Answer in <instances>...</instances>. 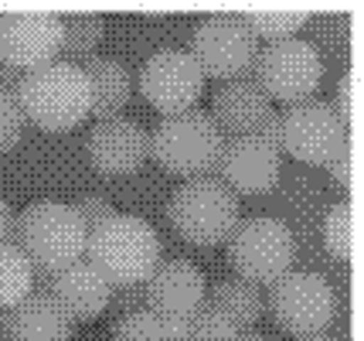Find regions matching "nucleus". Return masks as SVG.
<instances>
[{
  "instance_id": "obj_10",
  "label": "nucleus",
  "mask_w": 364,
  "mask_h": 341,
  "mask_svg": "<svg viewBox=\"0 0 364 341\" xmlns=\"http://www.w3.org/2000/svg\"><path fill=\"white\" fill-rule=\"evenodd\" d=\"M136 82H140L143 99L154 110H160V116H171L194 110V103L201 99V89H205V72L188 48L167 45V48L146 55Z\"/></svg>"
},
{
  "instance_id": "obj_18",
  "label": "nucleus",
  "mask_w": 364,
  "mask_h": 341,
  "mask_svg": "<svg viewBox=\"0 0 364 341\" xmlns=\"http://www.w3.org/2000/svg\"><path fill=\"white\" fill-rule=\"evenodd\" d=\"M75 321L48 290H31L11 308V341H72Z\"/></svg>"
},
{
  "instance_id": "obj_35",
  "label": "nucleus",
  "mask_w": 364,
  "mask_h": 341,
  "mask_svg": "<svg viewBox=\"0 0 364 341\" xmlns=\"http://www.w3.org/2000/svg\"><path fill=\"white\" fill-rule=\"evenodd\" d=\"M0 341H11V310L0 308Z\"/></svg>"
},
{
  "instance_id": "obj_2",
  "label": "nucleus",
  "mask_w": 364,
  "mask_h": 341,
  "mask_svg": "<svg viewBox=\"0 0 364 341\" xmlns=\"http://www.w3.org/2000/svg\"><path fill=\"white\" fill-rule=\"evenodd\" d=\"M85 226L75 209L58 198H38L14 219V246L28 256L34 270L58 273L85 256Z\"/></svg>"
},
{
  "instance_id": "obj_11",
  "label": "nucleus",
  "mask_w": 364,
  "mask_h": 341,
  "mask_svg": "<svg viewBox=\"0 0 364 341\" xmlns=\"http://www.w3.org/2000/svg\"><path fill=\"white\" fill-rule=\"evenodd\" d=\"M62 48L58 11L45 7H7L0 11V62L21 72L55 62Z\"/></svg>"
},
{
  "instance_id": "obj_23",
  "label": "nucleus",
  "mask_w": 364,
  "mask_h": 341,
  "mask_svg": "<svg viewBox=\"0 0 364 341\" xmlns=\"http://www.w3.org/2000/svg\"><path fill=\"white\" fill-rule=\"evenodd\" d=\"M184 325L164 321L157 310L136 308L112 321V341H181Z\"/></svg>"
},
{
  "instance_id": "obj_33",
  "label": "nucleus",
  "mask_w": 364,
  "mask_h": 341,
  "mask_svg": "<svg viewBox=\"0 0 364 341\" xmlns=\"http://www.w3.org/2000/svg\"><path fill=\"white\" fill-rule=\"evenodd\" d=\"M14 219L17 211L11 209V201L0 195V243H14Z\"/></svg>"
},
{
  "instance_id": "obj_9",
  "label": "nucleus",
  "mask_w": 364,
  "mask_h": 341,
  "mask_svg": "<svg viewBox=\"0 0 364 341\" xmlns=\"http://www.w3.org/2000/svg\"><path fill=\"white\" fill-rule=\"evenodd\" d=\"M269 310L293 338L327 335L333 318V287L317 270H289L269 283Z\"/></svg>"
},
{
  "instance_id": "obj_20",
  "label": "nucleus",
  "mask_w": 364,
  "mask_h": 341,
  "mask_svg": "<svg viewBox=\"0 0 364 341\" xmlns=\"http://www.w3.org/2000/svg\"><path fill=\"white\" fill-rule=\"evenodd\" d=\"M205 304L215 310H222L228 321H235L238 327H252L262 310H266V297L262 290L242 280V276H225V280H215L205 293Z\"/></svg>"
},
{
  "instance_id": "obj_15",
  "label": "nucleus",
  "mask_w": 364,
  "mask_h": 341,
  "mask_svg": "<svg viewBox=\"0 0 364 341\" xmlns=\"http://www.w3.org/2000/svg\"><path fill=\"white\" fill-rule=\"evenodd\" d=\"M150 157V133L133 116H106L89 130V161L106 174H129Z\"/></svg>"
},
{
  "instance_id": "obj_16",
  "label": "nucleus",
  "mask_w": 364,
  "mask_h": 341,
  "mask_svg": "<svg viewBox=\"0 0 364 341\" xmlns=\"http://www.w3.org/2000/svg\"><path fill=\"white\" fill-rule=\"evenodd\" d=\"M272 110V99L259 89V82L252 75H238L228 79L215 89L211 96V110L208 116L215 120V127L222 130V137H242V133H255L259 123L266 120Z\"/></svg>"
},
{
  "instance_id": "obj_22",
  "label": "nucleus",
  "mask_w": 364,
  "mask_h": 341,
  "mask_svg": "<svg viewBox=\"0 0 364 341\" xmlns=\"http://www.w3.org/2000/svg\"><path fill=\"white\" fill-rule=\"evenodd\" d=\"M323 243L337 260H354L358 243H361V211L354 198L333 201L323 215Z\"/></svg>"
},
{
  "instance_id": "obj_4",
  "label": "nucleus",
  "mask_w": 364,
  "mask_h": 341,
  "mask_svg": "<svg viewBox=\"0 0 364 341\" xmlns=\"http://www.w3.org/2000/svg\"><path fill=\"white\" fill-rule=\"evenodd\" d=\"M167 215H171V226L181 232V239L194 246H218L238 226L242 205L228 184H222L215 174H201L174 188Z\"/></svg>"
},
{
  "instance_id": "obj_12",
  "label": "nucleus",
  "mask_w": 364,
  "mask_h": 341,
  "mask_svg": "<svg viewBox=\"0 0 364 341\" xmlns=\"http://www.w3.org/2000/svg\"><path fill=\"white\" fill-rule=\"evenodd\" d=\"M279 116H283V150L300 164H327L341 140L350 133L331 103L317 96L293 103Z\"/></svg>"
},
{
  "instance_id": "obj_31",
  "label": "nucleus",
  "mask_w": 364,
  "mask_h": 341,
  "mask_svg": "<svg viewBox=\"0 0 364 341\" xmlns=\"http://www.w3.org/2000/svg\"><path fill=\"white\" fill-rule=\"evenodd\" d=\"M136 308H146L143 283H112V293H109L106 310H112L116 318H123V314H129V310H136Z\"/></svg>"
},
{
  "instance_id": "obj_24",
  "label": "nucleus",
  "mask_w": 364,
  "mask_h": 341,
  "mask_svg": "<svg viewBox=\"0 0 364 341\" xmlns=\"http://www.w3.org/2000/svg\"><path fill=\"white\" fill-rule=\"evenodd\" d=\"M34 290V266L14 243H0V308H17Z\"/></svg>"
},
{
  "instance_id": "obj_17",
  "label": "nucleus",
  "mask_w": 364,
  "mask_h": 341,
  "mask_svg": "<svg viewBox=\"0 0 364 341\" xmlns=\"http://www.w3.org/2000/svg\"><path fill=\"white\" fill-rule=\"evenodd\" d=\"M48 293L62 304V310L79 325V321H92L99 318L106 304H109V293H112V283L106 276L95 270L92 263L85 260H75L72 266H65L58 273H51V287Z\"/></svg>"
},
{
  "instance_id": "obj_19",
  "label": "nucleus",
  "mask_w": 364,
  "mask_h": 341,
  "mask_svg": "<svg viewBox=\"0 0 364 341\" xmlns=\"http://www.w3.org/2000/svg\"><path fill=\"white\" fill-rule=\"evenodd\" d=\"M85 82H89V113L99 120L119 116L127 110L133 96V72L112 55H92L89 62H82Z\"/></svg>"
},
{
  "instance_id": "obj_5",
  "label": "nucleus",
  "mask_w": 364,
  "mask_h": 341,
  "mask_svg": "<svg viewBox=\"0 0 364 341\" xmlns=\"http://www.w3.org/2000/svg\"><path fill=\"white\" fill-rule=\"evenodd\" d=\"M225 137L215 127L208 110H184V113L160 116V123L150 133V154L164 164L171 174L201 178L215 174V164L222 154Z\"/></svg>"
},
{
  "instance_id": "obj_3",
  "label": "nucleus",
  "mask_w": 364,
  "mask_h": 341,
  "mask_svg": "<svg viewBox=\"0 0 364 341\" xmlns=\"http://www.w3.org/2000/svg\"><path fill=\"white\" fill-rule=\"evenodd\" d=\"M17 103L24 120H34L41 130H72L89 116V82L82 65L72 62H45L24 72Z\"/></svg>"
},
{
  "instance_id": "obj_30",
  "label": "nucleus",
  "mask_w": 364,
  "mask_h": 341,
  "mask_svg": "<svg viewBox=\"0 0 364 341\" xmlns=\"http://www.w3.org/2000/svg\"><path fill=\"white\" fill-rule=\"evenodd\" d=\"M72 209H75V215H79V222L85 226V232H92L95 226H102L112 211H116L109 198H106V195H95V192H85V195H79L75 201H72Z\"/></svg>"
},
{
  "instance_id": "obj_14",
  "label": "nucleus",
  "mask_w": 364,
  "mask_h": 341,
  "mask_svg": "<svg viewBox=\"0 0 364 341\" xmlns=\"http://www.w3.org/2000/svg\"><path fill=\"white\" fill-rule=\"evenodd\" d=\"M205 293L208 280L201 273V266H194L184 256L160 260L154 266V273L143 280L146 308L157 310L164 321H177V325H188L191 314L205 308Z\"/></svg>"
},
{
  "instance_id": "obj_1",
  "label": "nucleus",
  "mask_w": 364,
  "mask_h": 341,
  "mask_svg": "<svg viewBox=\"0 0 364 341\" xmlns=\"http://www.w3.org/2000/svg\"><path fill=\"white\" fill-rule=\"evenodd\" d=\"M85 260L109 283H143L160 263V236L136 211H112L85 236Z\"/></svg>"
},
{
  "instance_id": "obj_37",
  "label": "nucleus",
  "mask_w": 364,
  "mask_h": 341,
  "mask_svg": "<svg viewBox=\"0 0 364 341\" xmlns=\"http://www.w3.org/2000/svg\"><path fill=\"white\" fill-rule=\"evenodd\" d=\"M296 341H337L331 335H306V338H296Z\"/></svg>"
},
{
  "instance_id": "obj_32",
  "label": "nucleus",
  "mask_w": 364,
  "mask_h": 341,
  "mask_svg": "<svg viewBox=\"0 0 364 341\" xmlns=\"http://www.w3.org/2000/svg\"><path fill=\"white\" fill-rule=\"evenodd\" d=\"M255 137H262L269 147H276L279 154H283V116L276 113V110H269L266 113V120L259 123V130H255Z\"/></svg>"
},
{
  "instance_id": "obj_8",
  "label": "nucleus",
  "mask_w": 364,
  "mask_h": 341,
  "mask_svg": "<svg viewBox=\"0 0 364 341\" xmlns=\"http://www.w3.org/2000/svg\"><path fill=\"white\" fill-rule=\"evenodd\" d=\"M188 51L201 65L205 79L228 82L252 72L259 38L245 24L242 11H218V14H205L194 24Z\"/></svg>"
},
{
  "instance_id": "obj_13",
  "label": "nucleus",
  "mask_w": 364,
  "mask_h": 341,
  "mask_svg": "<svg viewBox=\"0 0 364 341\" xmlns=\"http://www.w3.org/2000/svg\"><path fill=\"white\" fill-rule=\"evenodd\" d=\"M279 171H283V154L255 133L228 137L215 164V178L228 184L235 195H266L276 188Z\"/></svg>"
},
{
  "instance_id": "obj_25",
  "label": "nucleus",
  "mask_w": 364,
  "mask_h": 341,
  "mask_svg": "<svg viewBox=\"0 0 364 341\" xmlns=\"http://www.w3.org/2000/svg\"><path fill=\"white\" fill-rule=\"evenodd\" d=\"M242 17L259 41L293 38L306 24V11H296V7H252V11H242Z\"/></svg>"
},
{
  "instance_id": "obj_29",
  "label": "nucleus",
  "mask_w": 364,
  "mask_h": 341,
  "mask_svg": "<svg viewBox=\"0 0 364 341\" xmlns=\"http://www.w3.org/2000/svg\"><path fill=\"white\" fill-rule=\"evenodd\" d=\"M24 133V110L17 103L14 93H4L0 89V154L11 150Z\"/></svg>"
},
{
  "instance_id": "obj_6",
  "label": "nucleus",
  "mask_w": 364,
  "mask_h": 341,
  "mask_svg": "<svg viewBox=\"0 0 364 341\" xmlns=\"http://www.w3.org/2000/svg\"><path fill=\"white\" fill-rule=\"evenodd\" d=\"M228 243V263L235 273L249 283H276L283 273L293 270L296 260V236L276 215H245L232 229Z\"/></svg>"
},
{
  "instance_id": "obj_7",
  "label": "nucleus",
  "mask_w": 364,
  "mask_h": 341,
  "mask_svg": "<svg viewBox=\"0 0 364 341\" xmlns=\"http://www.w3.org/2000/svg\"><path fill=\"white\" fill-rule=\"evenodd\" d=\"M252 79L269 99L279 103H303L314 99L320 79H323V58L317 45H310L306 38H276L259 45L252 62Z\"/></svg>"
},
{
  "instance_id": "obj_36",
  "label": "nucleus",
  "mask_w": 364,
  "mask_h": 341,
  "mask_svg": "<svg viewBox=\"0 0 364 341\" xmlns=\"http://www.w3.org/2000/svg\"><path fill=\"white\" fill-rule=\"evenodd\" d=\"M238 341H276V338L262 335V331H242V335H238Z\"/></svg>"
},
{
  "instance_id": "obj_27",
  "label": "nucleus",
  "mask_w": 364,
  "mask_h": 341,
  "mask_svg": "<svg viewBox=\"0 0 364 341\" xmlns=\"http://www.w3.org/2000/svg\"><path fill=\"white\" fill-rule=\"evenodd\" d=\"M327 167H331L333 181L354 198L358 184H361V140H358V130H350L348 137L341 140V147L331 154Z\"/></svg>"
},
{
  "instance_id": "obj_26",
  "label": "nucleus",
  "mask_w": 364,
  "mask_h": 341,
  "mask_svg": "<svg viewBox=\"0 0 364 341\" xmlns=\"http://www.w3.org/2000/svg\"><path fill=\"white\" fill-rule=\"evenodd\" d=\"M242 327L235 321H228L222 310L215 308H198L184 325V338L181 341H238Z\"/></svg>"
},
{
  "instance_id": "obj_21",
  "label": "nucleus",
  "mask_w": 364,
  "mask_h": 341,
  "mask_svg": "<svg viewBox=\"0 0 364 341\" xmlns=\"http://www.w3.org/2000/svg\"><path fill=\"white\" fill-rule=\"evenodd\" d=\"M62 21V48H58V58L62 62H72V65H82L89 62L106 34V17L99 11H62L58 14Z\"/></svg>"
},
{
  "instance_id": "obj_28",
  "label": "nucleus",
  "mask_w": 364,
  "mask_h": 341,
  "mask_svg": "<svg viewBox=\"0 0 364 341\" xmlns=\"http://www.w3.org/2000/svg\"><path fill=\"white\" fill-rule=\"evenodd\" d=\"M333 110L344 120V127L354 130L358 127V116H361V75L358 68H348L341 79H337V93H333Z\"/></svg>"
},
{
  "instance_id": "obj_34",
  "label": "nucleus",
  "mask_w": 364,
  "mask_h": 341,
  "mask_svg": "<svg viewBox=\"0 0 364 341\" xmlns=\"http://www.w3.org/2000/svg\"><path fill=\"white\" fill-rule=\"evenodd\" d=\"M21 79H24V72H21V68H11V65H4V62H0V89H4V93H14L17 96Z\"/></svg>"
}]
</instances>
